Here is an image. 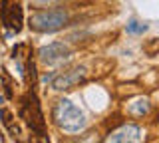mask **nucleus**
Instances as JSON below:
<instances>
[{
    "mask_svg": "<svg viewBox=\"0 0 159 143\" xmlns=\"http://www.w3.org/2000/svg\"><path fill=\"white\" fill-rule=\"evenodd\" d=\"M129 109L133 113H137V115H141V113L149 111V103H147V100H135L131 105H129Z\"/></svg>",
    "mask_w": 159,
    "mask_h": 143,
    "instance_id": "423d86ee",
    "label": "nucleus"
},
{
    "mask_svg": "<svg viewBox=\"0 0 159 143\" xmlns=\"http://www.w3.org/2000/svg\"><path fill=\"white\" fill-rule=\"evenodd\" d=\"M141 139V129L137 125H123L117 131H113L106 141H139Z\"/></svg>",
    "mask_w": 159,
    "mask_h": 143,
    "instance_id": "39448f33",
    "label": "nucleus"
},
{
    "mask_svg": "<svg viewBox=\"0 0 159 143\" xmlns=\"http://www.w3.org/2000/svg\"><path fill=\"white\" fill-rule=\"evenodd\" d=\"M127 30L131 34H139V32H145V24H139L137 20H131L127 24Z\"/></svg>",
    "mask_w": 159,
    "mask_h": 143,
    "instance_id": "0eeeda50",
    "label": "nucleus"
},
{
    "mask_svg": "<svg viewBox=\"0 0 159 143\" xmlns=\"http://www.w3.org/2000/svg\"><path fill=\"white\" fill-rule=\"evenodd\" d=\"M38 54H40V60L44 64H58L70 56V48L62 42H52L48 46H42Z\"/></svg>",
    "mask_w": 159,
    "mask_h": 143,
    "instance_id": "7ed1b4c3",
    "label": "nucleus"
},
{
    "mask_svg": "<svg viewBox=\"0 0 159 143\" xmlns=\"http://www.w3.org/2000/svg\"><path fill=\"white\" fill-rule=\"evenodd\" d=\"M0 103H2V97H0Z\"/></svg>",
    "mask_w": 159,
    "mask_h": 143,
    "instance_id": "6e6552de",
    "label": "nucleus"
},
{
    "mask_svg": "<svg viewBox=\"0 0 159 143\" xmlns=\"http://www.w3.org/2000/svg\"><path fill=\"white\" fill-rule=\"evenodd\" d=\"M30 28L36 32H56L68 22V12L60 10H38L30 16Z\"/></svg>",
    "mask_w": 159,
    "mask_h": 143,
    "instance_id": "f03ea898",
    "label": "nucleus"
},
{
    "mask_svg": "<svg viewBox=\"0 0 159 143\" xmlns=\"http://www.w3.org/2000/svg\"><path fill=\"white\" fill-rule=\"evenodd\" d=\"M86 68H74V70L70 72H64L62 76H58L56 80L52 82V87L54 90H68V87L76 86V83H80L86 78Z\"/></svg>",
    "mask_w": 159,
    "mask_h": 143,
    "instance_id": "20e7f679",
    "label": "nucleus"
},
{
    "mask_svg": "<svg viewBox=\"0 0 159 143\" xmlns=\"http://www.w3.org/2000/svg\"><path fill=\"white\" fill-rule=\"evenodd\" d=\"M54 119L62 129L76 133L80 129L86 127V117L80 111V107L76 103H72L70 100H60L54 107Z\"/></svg>",
    "mask_w": 159,
    "mask_h": 143,
    "instance_id": "f257e3e1",
    "label": "nucleus"
}]
</instances>
